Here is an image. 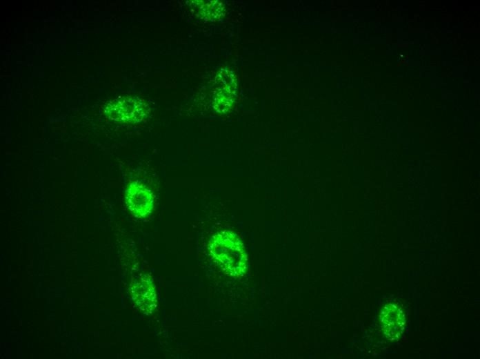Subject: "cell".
Masks as SVG:
<instances>
[{
  "label": "cell",
  "mask_w": 480,
  "mask_h": 359,
  "mask_svg": "<svg viewBox=\"0 0 480 359\" xmlns=\"http://www.w3.org/2000/svg\"><path fill=\"white\" fill-rule=\"evenodd\" d=\"M209 251L214 260L228 274L239 275L246 267V253L239 237L229 231L214 235L209 242Z\"/></svg>",
  "instance_id": "1"
},
{
  "label": "cell",
  "mask_w": 480,
  "mask_h": 359,
  "mask_svg": "<svg viewBox=\"0 0 480 359\" xmlns=\"http://www.w3.org/2000/svg\"><path fill=\"white\" fill-rule=\"evenodd\" d=\"M150 108L138 97H121L110 101L105 108V114L110 119L124 123H137L148 115Z\"/></svg>",
  "instance_id": "2"
},
{
  "label": "cell",
  "mask_w": 480,
  "mask_h": 359,
  "mask_svg": "<svg viewBox=\"0 0 480 359\" xmlns=\"http://www.w3.org/2000/svg\"><path fill=\"white\" fill-rule=\"evenodd\" d=\"M126 204L130 211L137 217L147 215L153 207V195L141 183L133 182L126 191Z\"/></svg>",
  "instance_id": "3"
},
{
  "label": "cell",
  "mask_w": 480,
  "mask_h": 359,
  "mask_svg": "<svg viewBox=\"0 0 480 359\" xmlns=\"http://www.w3.org/2000/svg\"><path fill=\"white\" fill-rule=\"evenodd\" d=\"M132 296L136 305L142 311H149L154 307L156 296L154 289L146 281L135 283L132 289Z\"/></svg>",
  "instance_id": "4"
}]
</instances>
